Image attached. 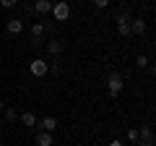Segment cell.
I'll return each instance as SVG.
<instances>
[{
    "mask_svg": "<svg viewBox=\"0 0 156 146\" xmlns=\"http://www.w3.org/2000/svg\"><path fill=\"white\" fill-rule=\"evenodd\" d=\"M39 128L44 130V133H55V130H57V118H52V115H47V118H42V123H39Z\"/></svg>",
    "mask_w": 156,
    "mask_h": 146,
    "instance_id": "cell-6",
    "label": "cell"
},
{
    "mask_svg": "<svg viewBox=\"0 0 156 146\" xmlns=\"http://www.w3.org/2000/svg\"><path fill=\"white\" fill-rule=\"evenodd\" d=\"M29 71H31V76L42 78V76H47V73H50V63L42 60V57H34V60L29 63Z\"/></svg>",
    "mask_w": 156,
    "mask_h": 146,
    "instance_id": "cell-1",
    "label": "cell"
},
{
    "mask_svg": "<svg viewBox=\"0 0 156 146\" xmlns=\"http://www.w3.org/2000/svg\"><path fill=\"white\" fill-rule=\"evenodd\" d=\"M128 141H130V144H138V128H130L128 130Z\"/></svg>",
    "mask_w": 156,
    "mask_h": 146,
    "instance_id": "cell-14",
    "label": "cell"
},
{
    "mask_svg": "<svg viewBox=\"0 0 156 146\" xmlns=\"http://www.w3.org/2000/svg\"><path fill=\"white\" fill-rule=\"evenodd\" d=\"M52 16L57 18V21H68V16H70V5H68L65 0H57V3H52Z\"/></svg>",
    "mask_w": 156,
    "mask_h": 146,
    "instance_id": "cell-2",
    "label": "cell"
},
{
    "mask_svg": "<svg viewBox=\"0 0 156 146\" xmlns=\"http://www.w3.org/2000/svg\"><path fill=\"white\" fill-rule=\"evenodd\" d=\"M34 144H37V146H52V144H55V136H52V133H44V130H39Z\"/></svg>",
    "mask_w": 156,
    "mask_h": 146,
    "instance_id": "cell-7",
    "label": "cell"
},
{
    "mask_svg": "<svg viewBox=\"0 0 156 146\" xmlns=\"http://www.w3.org/2000/svg\"><path fill=\"white\" fill-rule=\"evenodd\" d=\"M109 146H125V144H122L120 138H115V141H109Z\"/></svg>",
    "mask_w": 156,
    "mask_h": 146,
    "instance_id": "cell-19",
    "label": "cell"
},
{
    "mask_svg": "<svg viewBox=\"0 0 156 146\" xmlns=\"http://www.w3.org/2000/svg\"><path fill=\"white\" fill-rule=\"evenodd\" d=\"M47 52H50V55H60V52H62V42L60 39H52L50 45H47Z\"/></svg>",
    "mask_w": 156,
    "mask_h": 146,
    "instance_id": "cell-13",
    "label": "cell"
},
{
    "mask_svg": "<svg viewBox=\"0 0 156 146\" xmlns=\"http://www.w3.org/2000/svg\"><path fill=\"white\" fill-rule=\"evenodd\" d=\"M21 123L26 125V128H37V115H34V112H23L21 115Z\"/></svg>",
    "mask_w": 156,
    "mask_h": 146,
    "instance_id": "cell-11",
    "label": "cell"
},
{
    "mask_svg": "<svg viewBox=\"0 0 156 146\" xmlns=\"http://www.w3.org/2000/svg\"><path fill=\"white\" fill-rule=\"evenodd\" d=\"M138 141H140V146H154V130H151L148 125H143V128L138 130Z\"/></svg>",
    "mask_w": 156,
    "mask_h": 146,
    "instance_id": "cell-5",
    "label": "cell"
},
{
    "mask_svg": "<svg viewBox=\"0 0 156 146\" xmlns=\"http://www.w3.org/2000/svg\"><path fill=\"white\" fill-rule=\"evenodd\" d=\"M0 110H5V102H3V99H0Z\"/></svg>",
    "mask_w": 156,
    "mask_h": 146,
    "instance_id": "cell-20",
    "label": "cell"
},
{
    "mask_svg": "<svg viewBox=\"0 0 156 146\" xmlns=\"http://www.w3.org/2000/svg\"><path fill=\"white\" fill-rule=\"evenodd\" d=\"M94 5L96 8H107V5H109V0H94Z\"/></svg>",
    "mask_w": 156,
    "mask_h": 146,
    "instance_id": "cell-18",
    "label": "cell"
},
{
    "mask_svg": "<svg viewBox=\"0 0 156 146\" xmlns=\"http://www.w3.org/2000/svg\"><path fill=\"white\" fill-rule=\"evenodd\" d=\"M122 78H120V73H112L109 78H107V89H109V97L115 99V97H120V91H122Z\"/></svg>",
    "mask_w": 156,
    "mask_h": 146,
    "instance_id": "cell-3",
    "label": "cell"
},
{
    "mask_svg": "<svg viewBox=\"0 0 156 146\" xmlns=\"http://www.w3.org/2000/svg\"><path fill=\"white\" fill-rule=\"evenodd\" d=\"M117 31H120V37H128L130 34V16L128 13H120L117 16Z\"/></svg>",
    "mask_w": 156,
    "mask_h": 146,
    "instance_id": "cell-4",
    "label": "cell"
},
{
    "mask_svg": "<svg viewBox=\"0 0 156 146\" xmlns=\"http://www.w3.org/2000/svg\"><path fill=\"white\" fill-rule=\"evenodd\" d=\"M143 31H146L143 18H130V34H143Z\"/></svg>",
    "mask_w": 156,
    "mask_h": 146,
    "instance_id": "cell-8",
    "label": "cell"
},
{
    "mask_svg": "<svg viewBox=\"0 0 156 146\" xmlns=\"http://www.w3.org/2000/svg\"><path fill=\"white\" fill-rule=\"evenodd\" d=\"M42 34H44V24H34V26H31V37H34V45H37V42L39 39H42Z\"/></svg>",
    "mask_w": 156,
    "mask_h": 146,
    "instance_id": "cell-12",
    "label": "cell"
},
{
    "mask_svg": "<svg viewBox=\"0 0 156 146\" xmlns=\"http://www.w3.org/2000/svg\"><path fill=\"white\" fill-rule=\"evenodd\" d=\"M5 120H16V107H5Z\"/></svg>",
    "mask_w": 156,
    "mask_h": 146,
    "instance_id": "cell-15",
    "label": "cell"
},
{
    "mask_svg": "<svg viewBox=\"0 0 156 146\" xmlns=\"http://www.w3.org/2000/svg\"><path fill=\"white\" fill-rule=\"evenodd\" d=\"M5 31H8V34H21V31H23V24L18 21V18H11V21L5 24Z\"/></svg>",
    "mask_w": 156,
    "mask_h": 146,
    "instance_id": "cell-9",
    "label": "cell"
},
{
    "mask_svg": "<svg viewBox=\"0 0 156 146\" xmlns=\"http://www.w3.org/2000/svg\"><path fill=\"white\" fill-rule=\"evenodd\" d=\"M34 8H37L39 16H44V13L52 11V0H37V5H34Z\"/></svg>",
    "mask_w": 156,
    "mask_h": 146,
    "instance_id": "cell-10",
    "label": "cell"
},
{
    "mask_svg": "<svg viewBox=\"0 0 156 146\" xmlns=\"http://www.w3.org/2000/svg\"><path fill=\"white\" fill-rule=\"evenodd\" d=\"M16 3H18V0H0V5L8 8V11H11V8H16Z\"/></svg>",
    "mask_w": 156,
    "mask_h": 146,
    "instance_id": "cell-17",
    "label": "cell"
},
{
    "mask_svg": "<svg viewBox=\"0 0 156 146\" xmlns=\"http://www.w3.org/2000/svg\"><path fill=\"white\" fill-rule=\"evenodd\" d=\"M135 65H138V68H146V65H148V57H146V55H138V60H135Z\"/></svg>",
    "mask_w": 156,
    "mask_h": 146,
    "instance_id": "cell-16",
    "label": "cell"
}]
</instances>
